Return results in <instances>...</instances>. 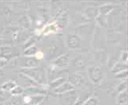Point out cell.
Here are the masks:
<instances>
[{
    "label": "cell",
    "instance_id": "obj_26",
    "mask_svg": "<svg viewBox=\"0 0 128 105\" xmlns=\"http://www.w3.org/2000/svg\"><path fill=\"white\" fill-rule=\"evenodd\" d=\"M82 105H98V100L96 97L90 96Z\"/></svg>",
    "mask_w": 128,
    "mask_h": 105
},
{
    "label": "cell",
    "instance_id": "obj_31",
    "mask_svg": "<svg viewBox=\"0 0 128 105\" xmlns=\"http://www.w3.org/2000/svg\"><path fill=\"white\" fill-rule=\"evenodd\" d=\"M6 64V60H3V59H2V58H0V68L3 67Z\"/></svg>",
    "mask_w": 128,
    "mask_h": 105
},
{
    "label": "cell",
    "instance_id": "obj_6",
    "mask_svg": "<svg viewBox=\"0 0 128 105\" xmlns=\"http://www.w3.org/2000/svg\"><path fill=\"white\" fill-rule=\"evenodd\" d=\"M68 82L75 88V87H78L83 84L84 77L79 72H72L68 76Z\"/></svg>",
    "mask_w": 128,
    "mask_h": 105
},
{
    "label": "cell",
    "instance_id": "obj_25",
    "mask_svg": "<svg viewBox=\"0 0 128 105\" xmlns=\"http://www.w3.org/2000/svg\"><path fill=\"white\" fill-rule=\"evenodd\" d=\"M126 88H127V81L126 80H122L121 83H119L118 84V86L116 87V92L117 93H121L122 92H125L126 91Z\"/></svg>",
    "mask_w": 128,
    "mask_h": 105
},
{
    "label": "cell",
    "instance_id": "obj_30",
    "mask_svg": "<svg viewBox=\"0 0 128 105\" xmlns=\"http://www.w3.org/2000/svg\"><path fill=\"white\" fill-rule=\"evenodd\" d=\"M34 57L37 59V60H42V59H43V57H44V53L42 52V51H38L37 52V53L35 54V56H34Z\"/></svg>",
    "mask_w": 128,
    "mask_h": 105
},
{
    "label": "cell",
    "instance_id": "obj_15",
    "mask_svg": "<svg viewBox=\"0 0 128 105\" xmlns=\"http://www.w3.org/2000/svg\"><path fill=\"white\" fill-rule=\"evenodd\" d=\"M72 65L75 68L76 70H82L86 66V63H85V60L82 57V56H77L75 57L73 61H72Z\"/></svg>",
    "mask_w": 128,
    "mask_h": 105
},
{
    "label": "cell",
    "instance_id": "obj_17",
    "mask_svg": "<svg viewBox=\"0 0 128 105\" xmlns=\"http://www.w3.org/2000/svg\"><path fill=\"white\" fill-rule=\"evenodd\" d=\"M66 81V77H64V76H59V77L55 78L51 80V82L49 84V87L54 90L59 86H61L62 84H64Z\"/></svg>",
    "mask_w": 128,
    "mask_h": 105
},
{
    "label": "cell",
    "instance_id": "obj_27",
    "mask_svg": "<svg viewBox=\"0 0 128 105\" xmlns=\"http://www.w3.org/2000/svg\"><path fill=\"white\" fill-rule=\"evenodd\" d=\"M38 36H33V37H31L29 39H27V41L25 42V48L34 46V44L38 41Z\"/></svg>",
    "mask_w": 128,
    "mask_h": 105
},
{
    "label": "cell",
    "instance_id": "obj_29",
    "mask_svg": "<svg viewBox=\"0 0 128 105\" xmlns=\"http://www.w3.org/2000/svg\"><path fill=\"white\" fill-rule=\"evenodd\" d=\"M120 61L123 63H127V52L126 50L122 51L121 54H120Z\"/></svg>",
    "mask_w": 128,
    "mask_h": 105
},
{
    "label": "cell",
    "instance_id": "obj_12",
    "mask_svg": "<svg viewBox=\"0 0 128 105\" xmlns=\"http://www.w3.org/2000/svg\"><path fill=\"white\" fill-rule=\"evenodd\" d=\"M114 9H115V5H114V4L105 3L98 8V14L103 15V16H107L108 14H110Z\"/></svg>",
    "mask_w": 128,
    "mask_h": 105
},
{
    "label": "cell",
    "instance_id": "obj_3",
    "mask_svg": "<svg viewBox=\"0 0 128 105\" xmlns=\"http://www.w3.org/2000/svg\"><path fill=\"white\" fill-rule=\"evenodd\" d=\"M66 46L71 50H77L82 46V40L78 35L69 34L66 38Z\"/></svg>",
    "mask_w": 128,
    "mask_h": 105
},
{
    "label": "cell",
    "instance_id": "obj_8",
    "mask_svg": "<svg viewBox=\"0 0 128 105\" xmlns=\"http://www.w3.org/2000/svg\"><path fill=\"white\" fill-rule=\"evenodd\" d=\"M21 63V68H35L38 66L39 63V60L36 59L34 56H31V57H27V56H24V57L20 60Z\"/></svg>",
    "mask_w": 128,
    "mask_h": 105
},
{
    "label": "cell",
    "instance_id": "obj_20",
    "mask_svg": "<svg viewBox=\"0 0 128 105\" xmlns=\"http://www.w3.org/2000/svg\"><path fill=\"white\" fill-rule=\"evenodd\" d=\"M38 51V48L35 46H29L25 49L23 52V56H27V57H31V56H34L35 54L37 53V52Z\"/></svg>",
    "mask_w": 128,
    "mask_h": 105
},
{
    "label": "cell",
    "instance_id": "obj_24",
    "mask_svg": "<svg viewBox=\"0 0 128 105\" xmlns=\"http://www.w3.org/2000/svg\"><path fill=\"white\" fill-rule=\"evenodd\" d=\"M11 96L10 93L0 88V103H6Z\"/></svg>",
    "mask_w": 128,
    "mask_h": 105
},
{
    "label": "cell",
    "instance_id": "obj_22",
    "mask_svg": "<svg viewBox=\"0 0 128 105\" xmlns=\"http://www.w3.org/2000/svg\"><path fill=\"white\" fill-rule=\"evenodd\" d=\"M96 22L101 27H106L108 25V20H107V16H103L98 14L95 18Z\"/></svg>",
    "mask_w": 128,
    "mask_h": 105
},
{
    "label": "cell",
    "instance_id": "obj_1",
    "mask_svg": "<svg viewBox=\"0 0 128 105\" xmlns=\"http://www.w3.org/2000/svg\"><path fill=\"white\" fill-rule=\"evenodd\" d=\"M20 73L26 76L32 81H34L38 85L44 86L47 84V76L44 69L38 67L30 68H21Z\"/></svg>",
    "mask_w": 128,
    "mask_h": 105
},
{
    "label": "cell",
    "instance_id": "obj_23",
    "mask_svg": "<svg viewBox=\"0 0 128 105\" xmlns=\"http://www.w3.org/2000/svg\"><path fill=\"white\" fill-rule=\"evenodd\" d=\"M23 92H24L23 88L21 85H18L17 84V85L10 92V93L11 96H20L23 94Z\"/></svg>",
    "mask_w": 128,
    "mask_h": 105
},
{
    "label": "cell",
    "instance_id": "obj_32",
    "mask_svg": "<svg viewBox=\"0 0 128 105\" xmlns=\"http://www.w3.org/2000/svg\"><path fill=\"white\" fill-rule=\"evenodd\" d=\"M1 77H2V72H0V80H1Z\"/></svg>",
    "mask_w": 128,
    "mask_h": 105
},
{
    "label": "cell",
    "instance_id": "obj_19",
    "mask_svg": "<svg viewBox=\"0 0 128 105\" xmlns=\"http://www.w3.org/2000/svg\"><path fill=\"white\" fill-rule=\"evenodd\" d=\"M17 85L15 81H13V80H7V81L2 83L1 85H0V88L6 92H10L13 88Z\"/></svg>",
    "mask_w": 128,
    "mask_h": 105
},
{
    "label": "cell",
    "instance_id": "obj_11",
    "mask_svg": "<svg viewBox=\"0 0 128 105\" xmlns=\"http://www.w3.org/2000/svg\"><path fill=\"white\" fill-rule=\"evenodd\" d=\"M74 90V88L68 81H66L64 84H62L61 86H59L58 88H56V89H54V92L55 94H58V95H62V94L67 93V92H72Z\"/></svg>",
    "mask_w": 128,
    "mask_h": 105
},
{
    "label": "cell",
    "instance_id": "obj_16",
    "mask_svg": "<svg viewBox=\"0 0 128 105\" xmlns=\"http://www.w3.org/2000/svg\"><path fill=\"white\" fill-rule=\"evenodd\" d=\"M58 30V25L57 22H51L50 24H48L47 26H46L43 28L42 33L43 34H53L54 32H56Z\"/></svg>",
    "mask_w": 128,
    "mask_h": 105
},
{
    "label": "cell",
    "instance_id": "obj_18",
    "mask_svg": "<svg viewBox=\"0 0 128 105\" xmlns=\"http://www.w3.org/2000/svg\"><path fill=\"white\" fill-rule=\"evenodd\" d=\"M127 103V92H122L118 93L116 97V104L117 105H126Z\"/></svg>",
    "mask_w": 128,
    "mask_h": 105
},
{
    "label": "cell",
    "instance_id": "obj_5",
    "mask_svg": "<svg viewBox=\"0 0 128 105\" xmlns=\"http://www.w3.org/2000/svg\"><path fill=\"white\" fill-rule=\"evenodd\" d=\"M70 63V56L68 53H64L58 56L57 58L52 60V65L57 68H65L67 67Z\"/></svg>",
    "mask_w": 128,
    "mask_h": 105
},
{
    "label": "cell",
    "instance_id": "obj_13",
    "mask_svg": "<svg viewBox=\"0 0 128 105\" xmlns=\"http://www.w3.org/2000/svg\"><path fill=\"white\" fill-rule=\"evenodd\" d=\"M83 15L87 19H95L98 15V10L94 6H89L83 11Z\"/></svg>",
    "mask_w": 128,
    "mask_h": 105
},
{
    "label": "cell",
    "instance_id": "obj_10",
    "mask_svg": "<svg viewBox=\"0 0 128 105\" xmlns=\"http://www.w3.org/2000/svg\"><path fill=\"white\" fill-rule=\"evenodd\" d=\"M62 51L61 47L58 43H53L50 45L49 50H48V57L50 59H55L60 55V52Z\"/></svg>",
    "mask_w": 128,
    "mask_h": 105
},
{
    "label": "cell",
    "instance_id": "obj_4",
    "mask_svg": "<svg viewBox=\"0 0 128 105\" xmlns=\"http://www.w3.org/2000/svg\"><path fill=\"white\" fill-rule=\"evenodd\" d=\"M46 99L44 95H25L22 96L24 105H40Z\"/></svg>",
    "mask_w": 128,
    "mask_h": 105
},
{
    "label": "cell",
    "instance_id": "obj_14",
    "mask_svg": "<svg viewBox=\"0 0 128 105\" xmlns=\"http://www.w3.org/2000/svg\"><path fill=\"white\" fill-rule=\"evenodd\" d=\"M125 70H127V63H123L119 60V61L114 64V65L112 66L110 69V72L114 74H117L118 72Z\"/></svg>",
    "mask_w": 128,
    "mask_h": 105
},
{
    "label": "cell",
    "instance_id": "obj_2",
    "mask_svg": "<svg viewBox=\"0 0 128 105\" xmlns=\"http://www.w3.org/2000/svg\"><path fill=\"white\" fill-rule=\"evenodd\" d=\"M87 76L90 81L94 84H99L103 80L104 72L98 65H91L86 69Z\"/></svg>",
    "mask_w": 128,
    "mask_h": 105
},
{
    "label": "cell",
    "instance_id": "obj_28",
    "mask_svg": "<svg viewBox=\"0 0 128 105\" xmlns=\"http://www.w3.org/2000/svg\"><path fill=\"white\" fill-rule=\"evenodd\" d=\"M114 76L117 79H120L122 80H126V77H127V70L122 71L121 72H118V73H117V74H114Z\"/></svg>",
    "mask_w": 128,
    "mask_h": 105
},
{
    "label": "cell",
    "instance_id": "obj_21",
    "mask_svg": "<svg viewBox=\"0 0 128 105\" xmlns=\"http://www.w3.org/2000/svg\"><path fill=\"white\" fill-rule=\"evenodd\" d=\"M22 104V97L20 96H10L6 102V105H21Z\"/></svg>",
    "mask_w": 128,
    "mask_h": 105
},
{
    "label": "cell",
    "instance_id": "obj_9",
    "mask_svg": "<svg viewBox=\"0 0 128 105\" xmlns=\"http://www.w3.org/2000/svg\"><path fill=\"white\" fill-rule=\"evenodd\" d=\"M14 56V50L9 46H0V58L5 60L11 59Z\"/></svg>",
    "mask_w": 128,
    "mask_h": 105
},
{
    "label": "cell",
    "instance_id": "obj_7",
    "mask_svg": "<svg viewBox=\"0 0 128 105\" xmlns=\"http://www.w3.org/2000/svg\"><path fill=\"white\" fill-rule=\"evenodd\" d=\"M47 90L45 88H42L41 85H36V86H30L24 89V92L26 95H46Z\"/></svg>",
    "mask_w": 128,
    "mask_h": 105
}]
</instances>
